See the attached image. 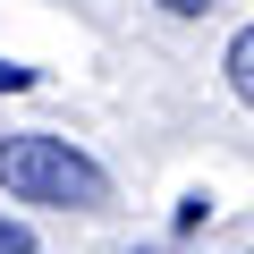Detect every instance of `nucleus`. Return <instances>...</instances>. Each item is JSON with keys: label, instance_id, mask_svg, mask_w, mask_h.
<instances>
[{"label": "nucleus", "instance_id": "3", "mask_svg": "<svg viewBox=\"0 0 254 254\" xmlns=\"http://www.w3.org/2000/svg\"><path fill=\"white\" fill-rule=\"evenodd\" d=\"M0 254H34V229L26 220H0Z\"/></svg>", "mask_w": 254, "mask_h": 254}, {"label": "nucleus", "instance_id": "4", "mask_svg": "<svg viewBox=\"0 0 254 254\" xmlns=\"http://www.w3.org/2000/svg\"><path fill=\"white\" fill-rule=\"evenodd\" d=\"M170 17H203V9H220V0H161Z\"/></svg>", "mask_w": 254, "mask_h": 254}, {"label": "nucleus", "instance_id": "5", "mask_svg": "<svg viewBox=\"0 0 254 254\" xmlns=\"http://www.w3.org/2000/svg\"><path fill=\"white\" fill-rule=\"evenodd\" d=\"M17 85H34V76L26 68H0V93H17Z\"/></svg>", "mask_w": 254, "mask_h": 254}, {"label": "nucleus", "instance_id": "6", "mask_svg": "<svg viewBox=\"0 0 254 254\" xmlns=\"http://www.w3.org/2000/svg\"><path fill=\"white\" fill-rule=\"evenodd\" d=\"M127 254H178V246H127Z\"/></svg>", "mask_w": 254, "mask_h": 254}, {"label": "nucleus", "instance_id": "2", "mask_svg": "<svg viewBox=\"0 0 254 254\" xmlns=\"http://www.w3.org/2000/svg\"><path fill=\"white\" fill-rule=\"evenodd\" d=\"M220 68H229L237 102H254V26H237V34H229V60H220Z\"/></svg>", "mask_w": 254, "mask_h": 254}, {"label": "nucleus", "instance_id": "1", "mask_svg": "<svg viewBox=\"0 0 254 254\" xmlns=\"http://www.w3.org/2000/svg\"><path fill=\"white\" fill-rule=\"evenodd\" d=\"M0 187H9L17 203H60V212H102L110 203L102 161H85L68 136H43V127L0 136Z\"/></svg>", "mask_w": 254, "mask_h": 254}]
</instances>
